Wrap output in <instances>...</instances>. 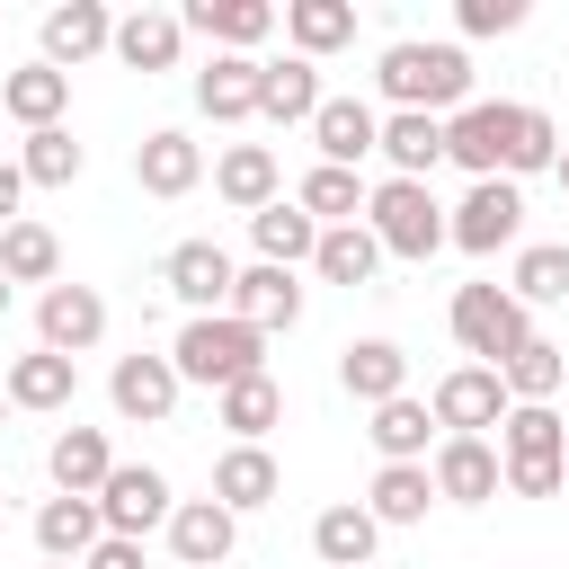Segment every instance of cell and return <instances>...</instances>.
Segmentation results:
<instances>
[{"mask_svg":"<svg viewBox=\"0 0 569 569\" xmlns=\"http://www.w3.org/2000/svg\"><path fill=\"white\" fill-rule=\"evenodd\" d=\"M445 160L480 178H533V169H560V133L542 107H516V98H471L462 116H445Z\"/></svg>","mask_w":569,"mask_h":569,"instance_id":"obj_1","label":"cell"},{"mask_svg":"<svg viewBox=\"0 0 569 569\" xmlns=\"http://www.w3.org/2000/svg\"><path fill=\"white\" fill-rule=\"evenodd\" d=\"M382 98H391V116H462L471 107V53L462 44H418V36H400V44H382Z\"/></svg>","mask_w":569,"mask_h":569,"instance_id":"obj_2","label":"cell"},{"mask_svg":"<svg viewBox=\"0 0 569 569\" xmlns=\"http://www.w3.org/2000/svg\"><path fill=\"white\" fill-rule=\"evenodd\" d=\"M365 231L382 240V258H436L445 240H453V204H436V187L427 178H382L373 196H365Z\"/></svg>","mask_w":569,"mask_h":569,"instance_id":"obj_3","label":"cell"},{"mask_svg":"<svg viewBox=\"0 0 569 569\" xmlns=\"http://www.w3.org/2000/svg\"><path fill=\"white\" fill-rule=\"evenodd\" d=\"M169 365H178V382H204V391H231V382H249V373H267V338H258L249 320H231V311H204V320H187V329H178V347H169Z\"/></svg>","mask_w":569,"mask_h":569,"instance_id":"obj_4","label":"cell"},{"mask_svg":"<svg viewBox=\"0 0 569 569\" xmlns=\"http://www.w3.org/2000/svg\"><path fill=\"white\" fill-rule=\"evenodd\" d=\"M453 347L471 356V365H507L525 338H533V311L507 293V284H453Z\"/></svg>","mask_w":569,"mask_h":569,"instance_id":"obj_5","label":"cell"},{"mask_svg":"<svg viewBox=\"0 0 569 569\" xmlns=\"http://www.w3.org/2000/svg\"><path fill=\"white\" fill-rule=\"evenodd\" d=\"M160 284L187 302V320H204V311H231L240 267H231V249H222V240H178V249L160 258Z\"/></svg>","mask_w":569,"mask_h":569,"instance_id":"obj_6","label":"cell"},{"mask_svg":"<svg viewBox=\"0 0 569 569\" xmlns=\"http://www.w3.org/2000/svg\"><path fill=\"white\" fill-rule=\"evenodd\" d=\"M427 409H436V427L445 436H480V427H507V382H498V365H453L436 391H427Z\"/></svg>","mask_w":569,"mask_h":569,"instance_id":"obj_7","label":"cell"},{"mask_svg":"<svg viewBox=\"0 0 569 569\" xmlns=\"http://www.w3.org/2000/svg\"><path fill=\"white\" fill-rule=\"evenodd\" d=\"M98 516H107V533L142 542L151 525H169V516H178L169 471H151V462H116V471H107V489H98Z\"/></svg>","mask_w":569,"mask_h":569,"instance_id":"obj_8","label":"cell"},{"mask_svg":"<svg viewBox=\"0 0 569 569\" xmlns=\"http://www.w3.org/2000/svg\"><path fill=\"white\" fill-rule=\"evenodd\" d=\"M516 231H525V196H516V178H480V187L453 204V249H471V258H498Z\"/></svg>","mask_w":569,"mask_h":569,"instance_id":"obj_9","label":"cell"},{"mask_svg":"<svg viewBox=\"0 0 569 569\" xmlns=\"http://www.w3.org/2000/svg\"><path fill=\"white\" fill-rule=\"evenodd\" d=\"M107 338V293L98 284H53L44 302H36V347H53V356H89Z\"/></svg>","mask_w":569,"mask_h":569,"instance_id":"obj_10","label":"cell"},{"mask_svg":"<svg viewBox=\"0 0 569 569\" xmlns=\"http://www.w3.org/2000/svg\"><path fill=\"white\" fill-rule=\"evenodd\" d=\"M178 365L169 356H116V373H107V400H116V418H133V427H169V409H178Z\"/></svg>","mask_w":569,"mask_h":569,"instance_id":"obj_11","label":"cell"},{"mask_svg":"<svg viewBox=\"0 0 569 569\" xmlns=\"http://www.w3.org/2000/svg\"><path fill=\"white\" fill-rule=\"evenodd\" d=\"M178 27L204 36L213 53H249V44H267V36L284 27V9H276V0H187Z\"/></svg>","mask_w":569,"mask_h":569,"instance_id":"obj_12","label":"cell"},{"mask_svg":"<svg viewBox=\"0 0 569 569\" xmlns=\"http://www.w3.org/2000/svg\"><path fill=\"white\" fill-rule=\"evenodd\" d=\"M427 471H436V498H453V507H489L498 480H507V453H498L489 436H445Z\"/></svg>","mask_w":569,"mask_h":569,"instance_id":"obj_13","label":"cell"},{"mask_svg":"<svg viewBox=\"0 0 569 569\" xmlns=\"http://www.w3.org/2000/svg\"><path fill=\"white\" fill-rule=\"evenodd\" d=\"M231 542H240V516L222 498H178V516H169V560L178 569H213V560H231Z\"/></svg>","mask_w":569,"mask_h":569,"instance_id":"obj_14","label":"cell"},{"mask_svg":"<svg viewBox=\"0 0 569 569\" xmlns=\"http://www.w3.org/2000/svg\"><path fill=\"white\" fill-rule=\"evenodd\" d=\"M258 89H267V62H258V53H213V62L196 71V107H204L213 124H249V116H258Z\"/></svg>","mask_w":569,"mask_h":569,"instance_id":"obj_15","label":"cell"},{"mask_svg":"<svg viewBox=\"0 0 569 569\" xmlns=\"http://www.w3.org/2000/svg\"><path fill=\"white\" fill-rule=\"evenodd\" d=\"M196 178H204V151H196L178 124H160V133H142V142H133V187H142V196H160V204H169V196H187Z\"/></svg>","mask_w":569,"mask_h":569,"instance_id":"obj_16","label":"cell"},{"mask_svg":"<svg viewBox=\"0 0 569 569\" xmlns=\"http://www.w3.org/2000/svg\"><path fill=\"white\" fill-rule=\"evenodd\" d=\"M213 196H222L231 213H267V204L284 196V169H276V151H267V142H231V151L213 160Z\"/></svg>","mask_w":569,"mask_h":569,"instance_id":"obj_17","label":"cell"},{"mask_svg":"<svg viewBox=\"0 0 569 569\" xmlns=\"http://www.w3.org/2000/svg\"><path fill=\"white\" fill-rule=\"evenodd\" d=\"M231 320H249L258 338L293 329V320H302V284H293V267H240V284H231Z\"/></svg>","mask_w":569,"mask_h":569,"instance_id":"obj_18","label":"cell"},{"mask_svg":"<svg viewBox=\"0 0 569 569\" xmlns=\"http://www.w3.org/2000/svg\"><path fill=\"white\" fill-rule=\"evenodd\" d=\"M89 53H116V18H107L98 0H62V9H44V62L71 71V62H89Z\"/></svg>","mask_w":569,"mask_h":569,"instance_id":"obj_19","label":"cell"},{"mask_svg":"<svg viewBox=\"0 0 569 569\" xmlns=\"http://www.w3.org/2000/svg\"><path fill=\"white\" fill-rule=\"evenodd\" d=\"M311 142H320V160H329V169H356L365 151H382V116H373L365 98H320Z\"/></svg>","mask_w":569,"mask_h":569,"instance_id":"obj_20","label":"cell"},{"mask_svg":"<svg viewBox=\"0 0 569 569\" xmlns=\"http://www.w3.org/2000/svg\"><path fill=\"white\" fill-rule=\"evenodd\" d=\"M338 382H347V400L382 409V400L409 391V356H400L391 338H356V347H338Z\"/></svg>","mask_w":569,"mask_h":569,"instance_id":"obj_21","label":"cell"},{"mask_svg":"<svg viewBox=\"0 0 569 569\" xmlns=\"http://www.w3.org/2000/svg\"><path fill=\"white\" fill-rule=\"evenodd\" d=\"M44 471H53V498H98L107 471H116V453H107L98 427H62V436L44 445Z\"/></svg>","mask_w":569,"mask_h":569,"instance_id":"obj_22","label":"cell"},{"mask_svg":"<svg viewBox=\"0 0 569 569\" xmlns=\"http://www.w3.org/2000/svg\"><path fill=\"white\" fill-rule=\"evenodd\" d=\"M98 542H107L98 498H44V507H36V551H44V560H71V569H80Z\"/></svg>","mask_w":569,"mask_h":569,"instance_id":"obj_23","label":"cell"},{"mask_svg":"<svg viewBox=\"0 0 569 569\" xmlns=\"http://www.w3.org/2000/svg\"><path fill=\"white\" fill-rule=\"evenodd\" d=\"M178 44H187L178 9H133V18H116V62H124V71H178Z\"/></svg>","mask_w":569,"mask_h":569,"instance_id":"obj_24","label":"cell"},{"mask_svg":"<svg viewBox=\"0 0 569 569\" xmlns=\"http://www.w3.org/2000/svg\"><path fill=\"white\" fill-rule=\"evenodd\" d=\"M62 107H71V71H53V62H27V71L0 80V116H18L27 133L62 124Z\"/></svg>","mask_w":569,"mask_h":569,"instance_id":"obj_25","label":"cell"},{"mask_svg":"<svg viewBox=\"0 0 569 569\" xmlns=\"http://www.w3.org/2000/svg\"><path fill=\"white\" fill-rule=\"evenodd\" d=\"M249 240H258V267H302V258H320V222H311L293 196H276L267 213H249Z\"/></svg>","mask_w":569,"mask_h":569,"instance_id":"obj_26","label":"cell"},{"mask_svg":"<svg viewBox=\"0 0 569 569\" xmlns=\"http://www.w3.org/2000/svg\"><path fill=\"white\" fill-rule=\"evenodd\" d=\"M0 391H9V409H71L80 365H71V356H53V347H36V356H18V365L0 373Z\"/></svg>","mask_w":569,"mask_h":569,"instance_id":"obj_27","label":"cell"},{"mask_svg":"<svg viewBox=\"0 0 569 569\" xmlns=\"http://www.w3.org/2000/svg\"><path fill=\"white\" fill-rule=\"evenodd\" d=\"M498 382H507V400H516V409H551V391L569 382V356H560V347L533 329V338H525V347L498 365Z\"/></svg>","mask_w":569,"mask_h":569,"instance_id":"obj_28","label":"cell"},{"mask_svg":"<svg viewBox=\"0 0 569 569\" xmlns=\"http://www.w3.org/2000/svg\"><path fill=\"white\" fill-rule=\"evenodd\" d=\"M284 489V471H276V453L267 445H231L222 462H213V498L231 507V516H249V507H267Z\"/></svg>","mask_w":569,"mask_h":569,"instance_id":"obj_29","label":"cell"},{"mask_svg":"<svg viewBox=\"0 0 569 569\" xmlns=\"http://www.w3.org/2000/svg\"><path fill=\"white\" fill-rule=\"evenodd\" d=\"M427 507H436V471L427 462H382L373 489H365V516L373 525H418Z\"/></svg>","mask_w":569,"mask_h":569,"instance_id":"obj_30","label":"cell"},{"mask_svg":"<svg viewBox=\"0 0 569 569\" xmlns=\"http://www.w3.org/2000/svg\"><path fill=\"white\" fill-rule=\"evenodd\" d=\"M373 542H382V525L347 498V507H320L311 516V551L329 560V569H373Z\"/></svg>","mask_w":569,"mask_h":569,"instance_id":"obj_31","label":"cell"},{"mask_svg":"<svg viewBox=\"0 0 569 569\" xmlns=\"http://www.w3.org/2000/svg\"><path fill=\"white\" fill-rule=\"evenodd\" d=\"M258 116H267V124H311V116H320V62H302V53H284V62H267V89H258Z\"/></svg>","mask_w":569,"mask_h":569,"instance_id":"obj_32","label":"cell"},{"mask_svg":"<svg viewBox=\"0 0 569 569\" xmlns=\"http://www.w3.org/2000/svg\"><path fill=\"white\" fill-rule=\"evenodd\" d=\"M284 36H293L302 62H320V53L356 44V9L347 0H284Z\"/></svg>","mask_w":569,"mask_h":569,"instance_id":"obj_33","label":"cell"},{"mask_svg":"<svg viewBox=\"0 0 569 569\" xmlns=\"http://www.w3.org/2000/svg\"><path fill=\"white\" fill-rule=\"evenodd\" d=\"M365 196H373V187H365L356 169H329V160H320V169L293 187V204H302L320 231H338V222H365Z\"/></svg>","mask_w":569,"mask_h":569,"instance_id":"obj_34","label":"cell"},{"mask_svg":"<svg viewBox=\"0 0 569 569\" xmlns=\"http://www.w3.org/2000/svg\"><path fill=\"white\" fill-rule=\"evenodd\" d=\"M498 445H507V471H533V462H569V427H560V409H507Z\"/></svg>","mask_w":569,"mask_h":569,"instance_id":"obj_35","label":"cell"},{"mask_svg":"<svg viewBox=\"0 0 569 569\" xmlns=\"http://www.w3.org/2000/svg\"><path fill=\"white\" fill-rule=\"evenodd\" d=\"M0 276L53 293V284H62V240H53L44 222H9V231H0Z\"/></svg>","mask_w":569,"mask_h":569,"instance_id":"obj_36","label":"cell"},{"mask_svg":"<svg viewBox=\"0 0 569 569\" xmlns=\"http://www.w3.org/2000/svg\"><path fill=\"white\" fill-rule=\"evenodd\" d=\"M382 160L391 178H427L445 160V116H382Z\"/></svg>","mask_w":569,"mask_h":569,"instance_id":"obj_37","label":"cell"},{"mask_svg":"<svg viewBox=\"0 0 569 569\" xmlns=\"http://www.w3.org/2000/svg\"><path fill=\"white\" fill-rule=\"evenodd\" d=\"M311 267H320V284H347V293H356V284H373L382 240H373L365 222H338V231H320V258H311Z\"/></svg>","mask_w":569,"mask_h":569,"instance_id":"obj_38","label":"cell"},{"mask_svg":"<svg viewBox=\"0 0 569 569\" xmlns=\"http://www.w3.org/2000/svg\"><path fill=\"white\" fill-rule=\"evenodd\" d=\"M213 409H222V427H231V445H258L276 418H284V391H276V373H249V382H231V391H213Z\"/></svg>","mask_w":569,"mask_h":569,"instance_id":"obj_39","label":"cell"},{"mask_svg":"<svg viewBox=\"0 0 569 569\" xmlns=\"http://www.w3.org/2000/svg\"><path fill=\"white\" fill-rule=\"evenodd\" d=\"M427 427H436V409L400 391V400H382V409H373V427H365V436H373V453H382V462H427Z\"/></svg>","mask_w":569,"mask_h":569,"instance_id":"obj_40","label":"cell"},{"mask_svg":"<svg viewBox=\"0 0 569 569\" xmlns=\"http://www.w3.org/2000/svg\"><path fill=\"white\" fill-rule=\"evenodd\" d=\"M507 293H516L525 311H533V302H569V240H533V249H516Z\"/></svg>","mask_w":569,"mask_h":569,"instance_id":"obj_41","label":"cell"},{"mask_svg":"<svg viewBox=\"0 0 569 569\" xmlns=\"http://www.w3.org/2000/svg\"><path fill=\"white\" fill-rule=\"evenodd\" d=\"M18 169H27V187H71V178H80V142H71V124H44V133H27Z\"/></svg>","mask_w":569,"mask_h":569,"instance_id":"obj_42","label":"cell"},{"mask_svg":"<svg viewBox=\"0 0 569 569\" xmlns=\"http://www.w3.org/2000/svg\"><path fill=\"white\" fill-rule=\"evenodd\" d=\"M453 27L462 36H516L525 27V0H453Z\"/></svg>","mask_w":569,"mask_h":569,"instance_id":"obj_43","label":"cell"},{"mask_svg":"<svg viewBox=\"0 0 569 569\" xmlns=\"http://www.w3.org/2000/svg\"><path fill=\"white\" fill-rule=\"evenodd\" d=\"M507 489H516V498H560L569 471H560V462H533V471H507Z\"/></svg>","mask_w":569,"mask_h":569,"instance_id":"obj_44","label":"cell"},{"mask_svg":"<svg viewBox=\"0 0 569 569\" xmlns=\"http://www.w3.org/2000/svg\"><path fill=\"white\" fill-rule=\"evenodd\" d=\"M80 569H142V542H124V533H107V542H98V551H89Z\"/></svg>","mask_w":569,"mask_h":569,"instance_id":"obj_45","label":"cell"},{"mask_svg":"<svg viewBox=\"0 0 569 569\" xmlns=\"http://www.w3.org/2000/svg\"><path fill=\"white\" fill-rule=\"evenodd\" d=\"M18 196H27V169H18V160H0V231H9V213H18Z\"/></svg>","mask_w":569,"mask_h":569,"instance_id":"obj_46","label":"cell"},{"mask_svg":"<svg viewBox=\"0 0 569 569\" xmlns=\"http://www.w3.org/2000/svg\"><path fill=\"white\" fill-rule=\"evenodd\" d=\"M9 293H18V284H9V276H0V311H9Z\"/></svg>","mask_w":569,"mask_h":569,"instance_id":"obj_47","label":"cell"},{"mask_svg":"<svg viewBox=\"0 0 569 569\" xmlns=\"http://www.w3.org/2000/svg\"><path fill=\"white\" fill-rule=\"evenodd\" d=\"M560 187H569V151H560Z\"/></svg>","mask_w":569,"mask_h":569,"instance_id":"obj_48","label":"cell"},{"mask_svg":"<svg viewBox=\"0 0 569 569\" xmlns=\"http://www.w3.org/2000/svg\"><path fill=\"white\" fill-rule=\"evenodd\" d=\"M44 569H71V560H44Z\"/></svg>","mask_w":569,"mask_h":569,"instance_id":"obj_49","label":"cell"},{"mask_svg":"<svg viewBox=\"0 0 569 569\" xmlns=\"http://www.w3.org/2000/svg\"><path fill=\"white\" fill-rule=\"evenodd\" d=\"M0 418H9V391H0Z\"/></svg>","mask_w":569,"mask_h":569,"instance_id":"obj_50","label":"cell"},{"mask_svg":"<svg viewBox=\"0 0 569 569\" xmlns=\"http://www.w3.org/2000/svg\"><path fill=\"white\" fill-rule=\"evenodd\" d=\"M0 533H9V516H0Z\"/></svg>","mask_w":569,"mask_h":569,"instance_id":"obj_51","label":"cell"},{"mask_svg":"<svg viewBox=\"0 0 569 569\" xmlns=\"http://www.w3.org/2000/svg\"><path fill=\"white\" fill-rule=\"evenodd\" d=\"M169 569H178V560H169Z\"/></svg>","mask_w":569,"mask_h":569,"instance_id":"obj_52","label":"cell"},{"mask_svg":"<svg viewBox=\"0 0 569 569\" xmlns=\"http://www.w3.org/2000/svg\"><path fill=\"white\" fill-rule=\"evenodd\" d=\"M560 471H569V462H560Z\"/></svg>","mask_w":569,"mask_h":569,"instance_id":"obj_53","label":"cell"}]
</instances>
